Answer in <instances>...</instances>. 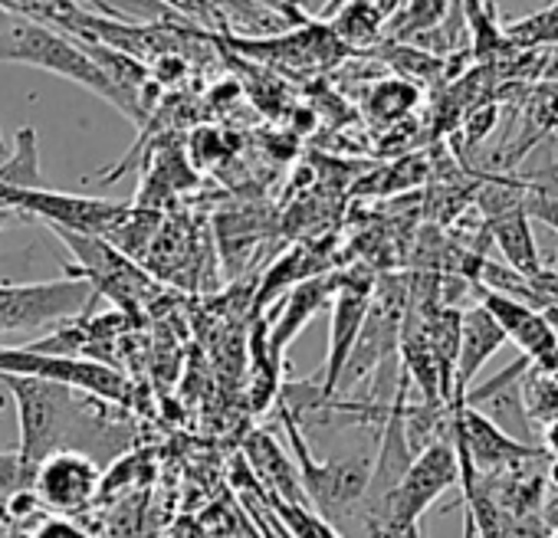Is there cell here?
I'll use <instances>...</instances> for the list:
<instances>
[{"label": "cell", "instance_id": "cell-1", "mask_svg": "<svg viewBox=\"0 0 558 538\" xmlns=\"http://www.w3.org/2000/svg\"><path fill=\"white\" fill-rule=\"evenodd\" d=\"M0 381L17 404V453L27 463H40L53 450H83V443L102 437V417L93 414V401L99 398H80L66 384L31 375L0 371Z\"/></svg>", "mask_w": 558, "mask_h": 538}, {"label": "cell", "instance_id": "cell-2", "mask_svg": "<svg viewBox=\"0 0 558 538\" xmlns=\"http://www.w3.org/2000/svg\"><path fill=\"white\" fill-rule=\"evenodd\" d=\"M0 63L34 66V70L63 76L119 109V96H116L112 83L96 66V60L86 53V47L50 24L17 17V14L0 17Z\"/></svg>", "mask_w": 558, "mask_h": 538}, {"label": "cell", "instance_id": "cell-3", "mask_svg": "<svg viewBox=\"0 0 558 538\" xmlns=\"http://www.w3.org/2000/svg\"><path fill=\"white\" fill-rule=\"evenodd\" d=\"M93 296L89 280L80 273L44 283H0V335L70 322L89 306Z\"/></svg>", "mask_w": 558, "mask_h": 538}, {"label": "cell", "instance_id": "cell-4", "mask_svg": "<svg viewBox=\"0 0 558 538\" xmlns=\"http://www.w3.org/2000/svg\"><path fill=\"white\" fill-rule=\"evenodd\" d=\"M0 371L8 375H31V378H47L57 384H66L73 391L93 394L106 404H129L132 401V381L93 358H76L50 349H0Z\"/></svg>", "mask_w": 558, "mask_h": 538}, {"label": "cell", "instance_id": "cell-5", "mask_svg": "<svg viewBox=\"0 0 558 538\" xmlns=\"http://www.w3.org/2000/svg\"><path fill=\"white\" fill-rule=\"evenodd\" d=\"M0 200L14 207L17 213H31V217L47 220L50 227L89 233V236H109L122 227V220H129V204L106 200V197L63 194V191H50L47 184L40 187L0 184Z\"/></svg>", "mask_w": 558, "mask_h": 538}, {"label": "cell", "instance_id": "cell-6", "mask_svg": "<svg viewBox=\"0 0 558 538\" xmlns=\"http://www.w3.org/2000/svg\"><path fill=\"white\" fill-rule=\"evenodd\" d=\"M457 482H460V456L447 433V437L430 440L427 447H421L411 456L404 476L398 479V486L388 496L385 525L388 522H421V515Z\"/></svg>", "mask_w": 558, "mask_h": 538}, {"label": "cell", "instance_id": "cell-7", "mask_svg": "<svg viewBox=\"0 0 558 538\" xmlns=\"http://www.w3.org/2000/svg\"><path fill=\"white\" fill-rule=\"evenodd\" d=\"M375 299V286L365 277H342L332 296V319H329V352H326V368L319 375V398L329 401L339 391L342 371L352 358V349L362 335V326L368 319Z\"/></svg>", "mask_w": 558, "mask_h": 538}, {"label": "cell", "instance_id": "cell-8", "mask_svg": "<svg viewBox=\"0 0 558 538\" xmlns=\"http://www.w3.org/2000/svg\"><path fill=\"white\" fill-rule=\"evenodd\" d=\"M99 482H102V469L89 453L53 450L50 456L37 463L31 489L44 502L47 512L70 515L89 505V499L99 492Z\"/></svg>", "mask_w": 558, "mask_h": 538}, {"label": "cell", "instance_id": "cell-9", "mask_svg": "<svg viewBox=\"0 0 558 538\" xmlns=\"http://www.w3.org/2000/svg\"><path fill=\"white\" fill-rule=\"evenodd\" d=\"M339 280L342 277H336V273H323V277L303 280L290 290V299L283 303V309H279V316L272 319V326L266 332V355L276 365H283L287 349L300 339V332L313 322V316L332 303Z\"/></svg>", "mask_w": 558, "mask_h": 538}, {"label": "cell", "instance_id": "cell-10", "mask_svg": "<svg viewBox=\"0 0 558 538\" xmlns=\"http://www.w3.org/2000/svg\"><path fill=\"white\" fill-rule=\"evenodd\" d=\"M486 230L496 240V246L502 249L506 266H512L515 273H522L529 280L545 283L548 293L558 296V283L551 277H545V269H542V253L532 236V213L525 204H512V207L486 213Z\"/></svg>", "mask_w": 558, "mask_h": 538}, {"label": "cell", "instance_id": "cell-11", "mask_svg": "<svg viewBox=\"0 0 558 538\" xmlns=\"http://www.w3.org/2000/svg\"><path fill=\"white\" fill-rule=\"evenodd\" d=\"M502 345H506V332L480 303L460 313V349H457V365H453V401L450 404L463 401L473 378L483 371V365Z\"/></svg>", "mask_w": 558, "mask_h": 538}, {"label": "cell", "instance_id": "cell-12", "mask_svg": "<svg viewBox=\"0 0 558 538\" xmlns=\"http://www.w3.org/2000/svg\"><path fill=\"white\" fill-rule=\"evenodd\" d=\"M230 47L236 50H246L253 57H269V60H287V63H313V60H323L329 57L332 50L342 47V40L332 34V27H323V24H296V27H287V34H272L269 40H240V37H230Z\"/></svg>", "mask_w": 558, "mask_h": 538}, {"label": "cell", "instance_id": "cell-13", "mask_svg": "<svg viewBox=\"0 0 558 538\" xmlns=\"http://www.w3.org/2000/svg\"><path fill=\"white\" fill-rule=\"evenodd\" d=\"M246 463L253 466V476L263 489L276 492L279 499H290V502H303V505H313L303 482H300V473H296V463L290 460V453L272 440V433L266 430H256L246 437Z\"/></svg>", "mask_w": 558, "mask_h": 538}, {"label": "cell", "instance_id": "cell-14", "mask_svg": "<svg viewBox=\"0 0 558 538\" xmlns=\"http://www.w3.org/2000/svg\"><path fill=\"white\" fill-rule=\"evenodd\" d=\"M519 398H522V411L535 433L545 424L558 420V368L529 365L519 375Z\"/></svg>", "mask_w": 558, "mask_h": 538}, {"label": "cell", "instance_id": "cell-15", "mask_svg": "<svg viewBox=\"0 0 558 538\" xmlns=\"http://www.w3.org/2000/svg\"><path fill=\"white\" fill-rule=\"evenodd\" d=\"M450 4H453V0H404V4L385 21V30H388L398 44L417 40V37L437 30V27L447 21Z\"/></svg>", "mask_w": 558, "mask_h": 538}, {"label": "cell", "instance_id": "cell-16", "mask_svg": "<svg viewBox=\"0 0 558 538\" xmlns=\"http://www.w3.org/2000/svg\"><path fill=\"white\" fill-rule=\"evenodd\" d=\"M329 27L345 47H368L385 34V14L372 0H345Z\"/></svg>", "mask_w": 558, "mask_h": 538}, {"label": "cell", "instance_id": "cell-17", "mask_svg": "<svg viewBox=\"0 0 558 538\" xmlns=\"http://www.w3.org/2000/svg\"><path fill=\"white\" fill-rule=\"evenodd\" d=\"M522 109H525V135H529L525 145L538 138H558V86L551 83L535 86Z\"/></svg>", "mask_w": 558, "mask_h": 538}, {"label": "cell", "instance_id": "cell-18", "mask_svg": "<svg viewBox=\"0 0 558 538\" xmlns=\"http://www.w3.org/2000/svg\"><path fill=\"white\" fill-rule=\"evenodd\" d=\"M414 102H417V89L408 80H385L381 86H375L368 109L378 122H395L408 109H414Z\"/></svg>", "mask_w": 558, "mask_h": 538}, {"label": "cell", "instance_id": "cell-19", "mask_svg": "<svg viewBox=\"0 0 558 538\" xmlns=\"http://www.w3.org/2000/svg\"><path fill=\"white\" fill-rule=\"evenodd\" d=\"M512 57H515V76L558 86V47L512 50Z\"/></svg>", "mask_w": 558, "mask_h": 538}, {"label": "cell", "instance_id": "cell-20", "mask_svg": "<svg viewBox=\"0 0 558 538\" xmlns=\"http://www.w3.org/2000/svg\"><path fill=\"white\" fill-rule=\"evenodd\" d=\"M37 463H27L21 453H4L0 450V496H14L21 489H31Z\"/></svg>", "mask_w": 558, "mask_h": 538}, {"label": "cell", "instance_id": "cell-21", "mask_svg": "<svg viewBox=\"0 0 558 538\" xmlns=\"http://www.w3.org/2000/svg\"><path fill=\"white\" fill-rule=\"evenodd\" d=\"M27 538H89L76 522H70L66 515L60 512H47L34 531H27Z\"/></svg>", "mask_w": 558, "mask_h": 538}, {"label": "cell", "instance_id": "cell-22", "mask_svg": "<svg viewBox=\"0 0 558 538\" xmlns=\"http://www.w3.org/2000/svg\"><path fill=\"white\" fill-rule=\"evenodd\" d=\"M496 119H499V109H496L493 102H489V106L473 109V112L466 115V125H463V132H466V145H470V148H473V145H480V142L493 132Z\"/></svg>", "mask_w": 558, "mask_h": 538}, {"label": "cell", "instance_id": "cell-23", "mask_svg": "<svg viewBox=\"0 0 558 538\" xmlns=\"http://www.w3.org/2000/svg\"><path fill=\"white\" fill-rule=\"evenodd\" d=\"M263 8H269L272 14H279V17H287L290 24H306L310 17L303 14V0H259Z\"/></svg>", "mask_w": 558, "mask_h": 538}, {"label": "cell", "instance_id": "cell-24", "mask_svg": "<svg viewBox=\"0 0 558 538\" xmlns=\"http://www.w3.org/2000/svg\"><path fill=\"white\" fill-rule=\"evenodd\" d=\"M174 538H207V535L201 531V525H187V528L181 525V528L174 531Z\"/></svg>", "mask_w": 558, "mask_h": 538}, {"label": "cell", "instance_id": "cell-25", "mask_svg": "<svg viewBox=\"0 0 558 538\" xmlns=\"http://www.w3.org/2000/svg\"><path fill=\"white\" fill-rule=\"evenodd\" d=\"M14 213H17L14 207H8L4 200H0V230H4V227L11 223V217H14Z\"/></svg>", "mask_w": 558, "mask_h": 538}, {"label": "cell", "instance_id": "cell-26", "mask_svg": "<svg viewBox=\"0 0 558 538\" xmlns=\"http://www.w3.org/2000/svg\"><path fill=\"white\" fill-rule=\"evenodd\" d=\"M545 316H548V322H551V332H555V345H558V306H548V309H545Z\"/></svg>", "mask_w": 558, "mask_h": 538}, {"label": "cell", "instance_id": "cell-27", "mask_svg": "<svg viewBox=\"0 0 558 538\" xmlns=\"http://www.w3.org/2000/svg\"><path fill=\"white\" fill-rule=\"evenodd\" d=\"M545 476H548V482H551V486L558 489V456H555V460L548 463V469H545Z\"/></svg>", "mask_w": 558, "mask_h": 538}, {"label": "cell", "instance_id": "cell-28", "mask_svg": "<svg viewBox=\"0 0 558 538\" xmlns=\"http://www.w3.org/2000/svg\"><path fill=\"white\" fill-rule=\"evenodd\" d=\"M8 155H11V145L4 142V132H0V164L8 161Z\"/></svg>", "mask_w": 558, "mask_h": 538}]
</instances>
